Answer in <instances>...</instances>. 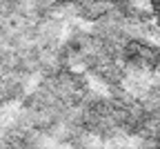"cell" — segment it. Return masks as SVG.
Listing matches in <instances>:
<instances>
[{
	"label": "cell",
	"instance_id": "cell-1",
	"mask_svg": "<svg viewBox=\"0 0 160 149\" xmlns=\"http://www.w3.org/2000/svg\"><path fill=\"white\" fill-rule=\"evenodd\" d=\"M153 85H156V87H158V89H160V74H158V76H156V78H153Z\"/></svg>",
	"mask_w": 160,
	"mask_h": 149
}]
</instances>
